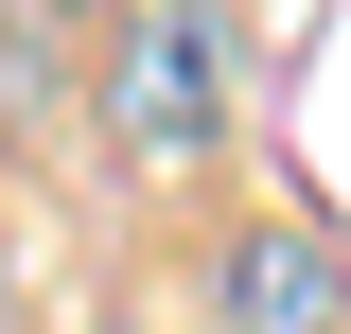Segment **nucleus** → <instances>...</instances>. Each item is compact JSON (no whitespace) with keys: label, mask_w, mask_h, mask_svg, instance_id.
<instances>
[{"label":"nucleus","mask_w":351,"mask_h":334,"mask_svg":"<svg viewBox=\"0 0 351 334\" xmlns=\"http://www.w3.org/2000/svg\"><path fill=\"white\" fill-rule=\"evenodd\" d=\"M106 141H123L141 176L176 159H211L228 141V36H211V0H141V18H106Z\"/></svg>","instance_id":"obj_1"},{"label":"nucleus","mask_w":351,"mask_h":334,"mask_svg":"<svg viewBox=\"0 0 351 334\" xmlns=\"http://www.w3.org/2000/svg\"><path fill=\"white\" fill-rule=\"evenodd\" d=\"M193 299H211V334H351V264L316 211H228Z\"/></svg>","instance_id":"obj_2"},{"label":"nucleus","mask_w":351,"mask_h":334,"mask_svg":"<svg viewBox=\"0 0 351 334\" xmlns=\"http://www.w3.org/2000/svg\"><path fill=\"white\" fill-rule=\"evenodd\" d=\"M36 18H141V0H36Z\"/></svg>","instance_id":"obj_3"},{"label":"nucleus","mask_w":351,"mask_h":334,"mask_svg":"<svg viewBox=\"0 0 351 334\" xmlns=\"http://www.w3.org/2000/svg\"><path fill=\"white\" fill-rule=\"evenodd\" d=\"M0 334H18V264H0Z\"/></svg>","instance_id":"obj_4"}]
</instances>
